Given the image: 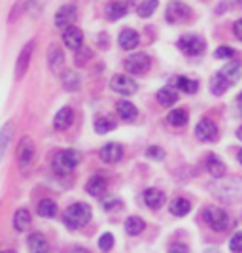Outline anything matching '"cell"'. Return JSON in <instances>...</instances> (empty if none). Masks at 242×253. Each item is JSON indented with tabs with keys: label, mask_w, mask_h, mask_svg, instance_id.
<instances>
[{
	"label": "cell",
	"mask_w": 242,
	"mask_h": 253,
	"mask_svg": "<svg viewBox=\"0 0 242 253\" xmlns=\"http://www.w3.org/2000/svg\"><path fill=\"white\" fill-rule=\"evenodd\" d=\"M212 195L220 201H235L242 195V178L239 176H229V178H220L218 181L210 183Z\"/></svg>",
	"instance_id": "6da1fadb"
},
{
	"label": "cell",
	"mask_w": 242,
	"mask_h": 253,
	"mask_svg": "<svg viewBox=\"0 0 242 253\" xmlns=\"http://www.w3.org/2000/svg\"><path fill=\"white\" fill-rule=\"evenodd\" d=\"M91 215H93V210H91V206L89 204H84V202H76L72 206H68L66 210H64V225L70 229V231H78V229H82L85 227L89 219H91Z\"/></svg>",
	"instance_id": "7a4b0ae2"
},
{
	"label": "cell",
	"mask_w": 242,
	"mask_h": 253,
	"mask_svg": "<svg viewBox=\"0 0 242 253\" xmlns=\"http://www.w3.org/2000/svg\"><path fill=\"white\" fill-rule=\"evenodd\" d=\"M80 159H82V155L76 149H61L55 153V157L51 161L53 172L57 176H66L80 165Z\"/></svg>",
	"instance_id": "3957f363"
},
{
	"label": "cell",
	"mask_w": 242,
	"mask_h": 253,
	"mask_svg": "<svg viewBox=\"0 0 242 253\" xmlns=\"http://www.w3.org/2000/svg\"><path fill=\"white\" fill-rule=\"evenodd\" d=\"M202 219L214 232H223L229 227L227 211L223 210V208H218V206H208L206 210L202 211Z\"/></svg>",
	"instance_id": "277c9868"
},
{
	"label": "cell",
	"mask_w": 242,
	"mask_h": 253,
	"mask_svg": "<svg viewBox=\"0 0 242 253\" xmlns=\"http://www.w3.org/2000/svg\"><path fill=\"white\" fill-rule=\"evenodd\" d=\"M149 66H151V59L146 53H133V55H129L125 59V68L129 74H146L147 70H149Z\"/></svg>",
	"instance_id": "5b68a950"
},
{
	"label": "cell",
	"mask_w": 242,
	"mask_h": 253,
	"mask_svg": "<svg viewBox=\"0 0 242 253\" xmlns=\"http://www.w3.org/2000/svg\"><path fill=\"white\" fill-rule=\"evenodd\" d=\"M191 15V10L188 4H184L182 0H172L169 2V6H167V11H165V19L169 23H174V25H178V23H184L188 21Z\"/></svg>",
	"instance_id": "8992f818"
},
{
	"label": "cell",
	"mask_w": 242,
	"mask_h": 253,
	"mask_svg": "<svg viewBox=\"0 0 242 253\" xmlns=\"http://www.w3.org/2000/svg\"><path fill=\"white\" fill-rule=\"evenodd\" d=\"M34 45H36V42H34V40H29V42L23 45V49L19 51V55H17V61H15V82H19L23 76L27 74L29 64H31L32 51H34Z\"/></svg>",
	"instance_id": "52a82bcc"
},
{
	"label": "cell",
	"mask_w": 242,
	"mask_h": 253,
	"mask_svg": "<svg viewBox=\"0 0 242 253\" xmlns=\"http://www.w3.org/2000/svg\"><path fill=\"white\" fill-rule=\"evenodd\" d=\"M178 47L182 51L186 53V55H191V57H197L200 53H204L206 49V42L197 36V34H193V36H182L178 40Z\"/></svg>",
	"instance_id": "ba28073f"
},
{
	"label": "cell",
	"mask_w": 242,
	"mask_h": 253,
	"mask_svg": "<svg viewBox=\"0 0 242 253\" xmlns=\"http://www.w3.org/2000/svg\"><path fill=\"white\" fill-rule=\"evenodd\" d=\"M110 87H112V91H116L117 95H123V96H131L137 93V82L133 80V78H129L125 74H116L112 78V82H110Z\"/></svg>",
	"instance_id": "9c48e42d"
},
{
	"label": "cell",
	"mask_w": 242,
	"mask_h": 253,
	"mask_svg": "<svg viewBox=\"0 0 242 253\" xmlns=\"http://www.w3.org/2000/svg\"><path fill=\"white\" fill-rule=\"evenodd\" d=\"M195 136L199 138L200 142H214L218 138V125L210 117H202L195 126Z\"/></svg>",
	"instance_id": "30bf717a"
},
{
	"label": "cell",
	"mask_w": 242,
	"mask_h": 253,
	"mask_svg": "<svg viewBox=\"0 0 242 253\" xmlns=\"http://www.w3.org/2000/svg\"><path fill=\"white\" fill-rule=\"evenodd\" d=\"M34 159V144L31 136H23L19 146H17V165L21 169H27Z\"/></svg>",
	"instance_id": "8fae6325"
},
{
	"label": "cell",
	"mask_w": 242,
	"mask_h": 253,
	"mask_svg": "<svg viewBox=\"0 0 242 253\" xmlns=\"http://www.w3.org/2000/svg\"><path fill=\"white\" fill-rule=\"evenodd\" d=\"M76 17H78L76 6H61L59 11L55 13V27H57V29H68V27H74L72 23L76 21Z\"/></svg>",
	"instance_id": "7c38bea8"
},
{
	"label": "cell",
	"mask_w": 242,
	"mask_h": 253,
	"mask_svg": "<svg viewBox=\"0 0 242 253\" xmlns=\"http://www.w3.org/2000/svg\"><path fill=\"white\" fill-rule=\"evenodd\" d=\"M63 42L68 49L78 51V49H82V45H84V32L80 31L78 27H68V29H64V32H63Z\"/></svg>",
	"instance_id": "4fadbf2b"
},
{
	"label": "cell",
	"mask_w": 242,
	"mask_h": 253,
	"mask_svg": "<svg viewBox=\"0 0 242 253\" xmlns=\"http://www.w3.org/2000/svg\"><path fill=\"white\" fill-rule=\"evenodd\" d=\"M100 159L108 163V165H116L123 159V148L121 144H116V142H110L106 144L104 148L100 149Z\"/></svg>",
	"instance_id": "5bb4252c"
},
{
	"label": "cell",
	"mask_w": 242,
	"mask_h": 253,
	"mask_svg": "<svg viewBox=\"0 0 242 253\" xmlns=\"http://www.w3.org/2000/svg\"><path fill=\"white\" fill-rule=\"evenodd\" d=\"M117 42L121 45V49L133 51L140 43V36H138V32L135 29H123V31L119 32V36H117Z\"/></svg>",
	"instance_id": "9a60e30c"
},
{
	"label": "cell",
	"mask_w": 242,
	"mask_h": 253,
	"mask_svg": "<svg viewBox=\"0 0 242 253\" xmlns=\"http://www.w3.org/2000/svg\"><path fill=\"white\" fill-rule=\"evenodd\" d=\"M72 123H74V110L70 106L61 108V110L55 114V117H53V126H55L57 130H66Z\"/></svg>",
	"instance_id": "2e32d148"
},
{
	"label": "cell",
	"mask_w": 242,
	"mask_h": 253,
	"mask_svg": "<svg viewBox=\"0 0 242 253\" xmlns=\"http://www.w3.org/2000/svg\"><path fill=\"white\" fill-rule=\"evenodd\" d=\"M165 201H167V197H165L163 191L155 189V187H149V189L144 191V202H146V206L149 210H159V208H163Z\"/></svg>",
	"instance_id": "e0dca14e"
},
{
	"label": "cell",
	"mask_w": 242,
	"mask_h": 253,
	"mask_svg": "<svg viewBox=\"0 0 242 253\" xmlns=\"http://www.w3.org/2000/svg\"><path fill=\"white\" fill-rule=\"evenodd\" d=\"M63 64H64V53L61 51L59 45L51 43V45L48 47V66H49V70L59 72V70L63 68Z\"/></svg>",
	"instance_id": "ac0fdd59"
},
{
	"label": "cell",
	"mask_w": 242,
	"mask_h": 253,
	"mask_svg": "<svg viewBox=\"0 0 242 253\" xmlns=\"http://www.w3.org/2000/svg\"><path fill=\"white\" fill-rule=\"evenodd\" d=\"M85 189H87V193L91 197H102L106 193V189H108V181H106V178L102 174H95L93 178L87 181Z\"/></svg>",
	"instance_id": "d6986e66"
},
{
	"label": "cell",
	"mask_w": 242,
	"mask_h": 253,
	"mask_svg": "<svg viewBox=\"0 0 242 253\" xmlns=\"http://www.w3.org/2000/svg\"><path fill=\"white\" fill-rule=\"evenodd\" d=\"M27 246H29V253H49V244L46 240V236L40 232L29 234Z\"/></svg>",
	"instance_id": "ffe728a7"
},
{
	"label": "cell",
	"mask_w": 242,
	"mask_h": 253,
	"mask_svg": "<svg viewBox=\"0 0 242 253\" xmlns=\"http://www.w3.org/2000/svg\"><path fill=\"white\" fill-rule=\"evenodd\" d=\"M61 82H63L64 91H78L82 87V78H80V74L74 72V70H68V68L61 74Z\"/></svg>",
	"instance_id": "44dd1931"
},
{
	"label": "cell",
	"mask_w": 242,
	"mask_h": 253,
	"mask_svg": "<svg viewBox=\"0 0 242 253\" xmlns=\"http://www.w3.org/2000/svg\"><path fill=\"white\" fill-rule=\"evenodd\" d=\"M117 114H119V117L123 119V121H135L138 117V110H137V106L133 104V102H129V100H119L117 102Z\"/></svg>",
	"instance_id": "7402d4cb"
},
{
	"label": "cell",
	"mask_w": 242,
	"mask_h": 253,
	"mask_svg": "<svg viewBox=\"0 0 242 253\" xmlns=\"http://www.w3.org/2000/svg\"><path fill=\"white\" fill-rule=\"evenodd\" d=\"M229 84H235V82H239L242 76V64L239 63V61H233V63H227L223 68H221L220 72Z\"/></svg>",
	"instance_id": "603a6c76"
},
{
	"label": "cell",
	"mask_w": 242,
	"mask_h": 253,
	"mask_svg": "<svg viewBox=\"0 0 242 253\" xmlns=\"http://www.w3.org/2000/svg\"><path fill=\"white\" fill-rule=\"evenodd\" d=\"M127 11H129V4H125V2H112V4L106 6V19L117 21L123 15H127Z\"/></svg>",
	"instance_id": "cb8c5ba5"
},
{
	"label": "cell",
	"mask_w": 242,
	"mask_h": 253,
	"mask_svg": "<svg viewBox=\"0 0 242 253\" xmlns=\"http://www.w3.org/2000/svg\"><path fill=\"white\" fill-rule=\"evenodd\" d=\"M206 170H208L216 179H220V178L225 176V170L227 169H225V165H223V163H221L220 159L216 157L214 153H210V155L206 157Z\"/></svg>",
	"instance_id": "d4e9b609"
},
{
	"label": "cell",
	"mask_w": 242,
	"mask_h": 253,
	"mask_svg": "<svg viewBox=\"0 0 242 253\" xmlns=\"http://www.w3.org/2000/svg\"><path fill=\"white\" fill-rule=\"evenodd\" d=\"M31 213H29L27 208H19V210L15 211V215H13V227H15L17 232L27 231L31 227Z\"/></svg>",
	"instance_id": "484cf974"
},
{
	"label": "cell",
	"mask_w": 242,
	"mask_h": 253,
	"mask_svg": "<svg viewBox=\"0 0 242 253\" xmlns=\"http://www.w3.org/2000/svg\"><path fill=\"white\" fill-rule=\"evenodd\" d=\"M157 100L161 106H174L176 104V100H178V93L174 91V87H170V85H167V87H163V89H159L157 91Z\"/></svg>",
	"instance_id": "4316f807"
},
{
	"label": "cell",
	"mask_w": 242,
	"mask_h": 253,
	"mask_svg": "<svg viewBox=\"0 0 242 253\" xmlns=\"http://www.w3.org/2000/svg\"><path fill=\"white\" fill-rule=\"evenodd\" d=\"M191 211V204L190 201H186V199H174V201L170 202V213L172 215H176V217H184V215H188Z\"/></svg>",
	"instance_id": "83f0119b"
},
{
	"label": "cell",
	"mask_w": 242,
	"mask_h": 253,
	"mask_svg": "<svg viewBox=\"0 0 242 253\" xmlns=\"http://www.w3.org/2000/svg\"><path fill=\"white\" fill-rule=\"evenodd\" d=\"M144 227H146V223L142 221L138 215H131V217H127V221H125V232L127 234H131V236H138L140 232L144 231Z\"/></svg>",
	"instance_id": "f1b7e54d"
},
{
	"label": "cell",
	"mask_w": 242,
	"mask_h": 253,
	"mask_svg": "<svg viewBox=\"0 0 242 253\" xmlns=\"http://www.w3.org/2000/svg\"><path fill=\"white\" fill-rule=\"evenodd\" d=\"M176 87H178L180 91L188 93V95H195L197 89H199V84L195 80H190L188 76H178L176 78Z\"/></svg>",
	"instance_id": "f546056e"
},
{
	"label": "cell",
	"mask_w": 242,
	"mask_h": 253,
	"mask_svg": "<svg viewBox=\"0 0 242 253\" xmlns=\"http://www.w3.org/2000/svg\"><path fill=\"white\" fill-rule=\"evenodd\" d=\"M229 82L223 78L221 74H216L214 78L210 80V91H212V95H216V96H220L223 95L227 89H229Z\"/></svg>",
	"instance_id": "4dcf8cb0"
},
{
	"label": "cell",
	"mask_w": 242,
	"mask_h": 253,
	"mask_svg": "<svg viewBox=\"0 0 242 253\" xmlns=\"http://www.w3.org/2000/svg\"><path fill=\"white\" fill-rule=\"evenodd\" d=\"M157 8H159V0H142V2L138 4L137 13L140 15V17L146 19V17H151Z\"/></svg>",
	"instance_id": "1f68e13d"
},
{
	"label": "cell",
	"mask_w": 242,
	"mask_h": 253,
	"mask_svg": "<svg viewBox=\"0 0 242 253\" xmlns=\"http://www.w3.org/2000/svg\"><path fill=\"white\" fill-rule=\"evenodd\" d=\"M36 211H38L40 217H53L57 213V204L53 201H49V199H44V201L38 202Z\"/></svg>",
	"instance_id": "d6a6232c"
},
{
	"label": "cell",
	"mask_w": 242,
	"mask_h": 253,
	"mask_svg": "<svg viewBox=\"0 0 242 253\" xmlns=\"http://www.w3.org/2000/svg\"><path fill=\"white\" fill-rule=\"evenodd\" d=\"M167 121H169L172 126H184L186 123H188V114H186V110L174 108V110H170V112H169Z\"/></svg>",
	"instance_id": "836d02e7"
},
{
	"label": "cell",
	"mask_w": 242,
	"mask_h": 253,
	"mask_svg": "<svg viewBox=\"0 0 242 253\" xmlns=\"http://www.w3.org/2000/svg\"><path fill=\"white\" fill-rule=\"evenodd\" d=\"M112 128H116V123H114L110 117L100 116L95 119V130L98 134H106V132H110Z\"/></svg>",
	"instance_id": "e575fe53"
},
{
	"label": "cell",
	"mask_w": 242,
	"mask_h": 253,
	"mask_svg": "<svg viewBox=\"0 0 242 253\" xmlns=\"http://www.w3.org/2000/svg\"><path fill=\"white\" fill-rule=\"evenodd\" d=\"M11 134H13V125L6 123V125L2 126V130H0V157H2L4 149L8 146V142L11 140Z\"/></svg>",
	"instance_id": "d590c367"
},
{
	"label": "cell",
	"mask_w": 242,
	"mask_h": 253,
	"mask_svg": "<svg viewBox=\"0 0 242 253\" xmlns=\"http://www.w3.org/2000/svg\"><path fill=\"white\" fill-rule=\"evenodd\" d=\"M98 248H100L102 252H110V250L114 248V234L104 232V234L98 238Z\"/></svg>",
	"instance_id": "8d00e7d4"
},
{
	"label": "cell",
	"mask_w": 242,
	"mask_h": 253,
	"mask_svg": "<svg viewBox=\"0 0 242 253\" xmlns=\"http://www.w3.org/2000/svg\"><path fill=\"white\" fill-rule=\"evenodd\" d=\"M235 55H237V51H235L233 47H229V45H221V47H218L216 53H214L216 59H235Z\"/></svg>",
	"instance_id": "74e56055"
},
{
	"label": "cell",
	"mask_w": 242,
	"mask_h": 253,
	"mask_svg": "<svg viewBox=\"0 0 242 253\" xmlns=\"http://www.w3.org/2000/svg\"><path fill=\"white\" fill-rule=\"evenodd\" d=\"M229 248L233 253H242V232H235L229 240Z\"/></svg>",
	"instance_id": "f35d334b"
},
{
	"label": "cell",
	"mask_w": 242,
	"mask_h": 253,
	"mask_svg": "<svg viewBox=\"0 0 242 253\" xmlns=\"http://www.w3.org/2000/svg\"><path fill=\"white\" fill-rule=\"evenodd\" d=\"M146 157L151 159V161H163L165 159V149H161L159 146H151V148H147Z\"/></svg>",
	"instance_id": "ab89813d"
},
{
	"label": "cell",
	"mask_w": 242,
	"mask_h": 253,
	"mask_svg": "<svg viewBox=\"0 0 242 253\" xmlns=\"http://www.w3.org/2000/svg\"><path fill=\"white\" fill-rule=\"evenodd\" d=\"M102 206H104V210H106V211L119 210V208H121V201H119V199H106Z\"/></svg>",
	"instance_id": "60d3db41"
},
{
	"label": "cell",
	"mask_w": 242,
	"mask_h": 253,
	"mask_svg": "<svg viewBox=\"0 0 242 253\" xmlns=\"http://www.w3.org/2000/svg\"><path fill=\"white\" fill-rule=\"evenodd\" d=\"M21 8L25 10V2H17L15 6H13V10H11V15L8 17V21L10 23H13L17 17H19V13H21Z\"/></svg>",
	"instance_id": "b9f144b4"
},
{
	"label": "cell",
	"mask_w": 242,
	"mask_h": 253,
	"mask_svg": "<svg viewBox=\"0 0 242 253\" xmlns=\"http://www.w3.org/2000/svg\"><path fill=\"white\" fill-rule=\"evenodd\" d=\"M169 253H190V250H188V246L186 244H172L169 248Z\"/></svg>",
	"instance_id": "7bdbcfd3"
},
{
	"label": "cell",
	"mask_w": 242,
	"mask_h": 253,
	"mask_svg": "<svg viewBox=\"0 0 242 253\" xmlns=\"http://www.w3.org/2000/svg\"><path fill=\"white\" fill-rule=\"evenodd\" d=\"M233 32H235V36L242 42V19L235 21V25H233Z\"/></svg>",
	"instance_id": "ee69618b"
},
{
	"label": "cell",
	"mask_w": 242,
	"mask_h": 253,
	"mask_svg": "<svg viewBox=\"0 0 242 253\" xmlns=\"http://www.w3.org/2000/svg\"><path fill=\"white\" fill-rule=\"evenodd\" d=\"M72 253H89V252H87V250H84V248H76Z\"/></svg>",
	"instance_id": "f6af8a7d"
},
{
	"label": "cell",
	"mask_w": 242,
	"mask_h": 253,
	"mask_svg": "<svg viewBox=\"0 0 242 253\" xmlns=\"http://www.w3.org/2000/svg\"><path fill=\"white\" fill-rule=\"evenodd\" d=\"M237 138H239V140H241V142H242V125H241V128L237 130Z\"/></svg>",
	"instance_id": "bcb514c9"
},
{
	"label": "cell",
	"mask_w": 242,
	"mask_h": 253,
	"mask_svg": "<svg viewBox=\"0 0 242 253\" xmlns=\"http://www.w3.org/2000/svg\"><path fill=\"white\" fill-rule=\"evenodd\" d=\"M237 159H239V163L242 165V149H239V155H237Z\"/></svg>",
	"instance_id": "7dc6e473"
},
{
	"label": "cell",
	"mask_w": 242,
	"mask_h": 253,
	"mask_svg": "<svg viewBox=\"0 0 242 253\" xmlns=\"http://www.w3.org/2000/svg\"><path fill=\"white\" fill-rule=\"evenodd\" d=\"M239 100H241V104H242V93H241V95H239Z\"/></svg>",
	"instance_id": "c3c4849f"
},
{
	"label": "cell",
	"mask_w": 242,
	"mask_h": 253,
	"mask_svg": "<svg viewBox=\"0 0 242 253\" xmlns=\"http://www.w3.org/2000/svg\"><path fill=\"white\" fill-rule=\"evenodd\" d=\"M0 253H4V252H0Z\"/></svg>",
	"instance_id": "681fc988"
}]
</instances>
